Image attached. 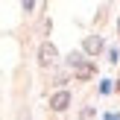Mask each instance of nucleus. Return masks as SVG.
<instances>
[{"mask_svg": "<svg viewBox=\"0 0 120 120\" xmlns=\"http://www.w3.org/2000/svg\"><path fill=\"white\" fill-rule=\"evenodd\" d=\"M59 53H56V44H50V41H44V44L38 47V62L44 64V68H50V64H56Z\"/></svg>", "mask_w": 120, "mask_h": 120, "instance_id": "f257e3e1", "label": "nucleus"}, {"mask_svg": "<svg viewBox=\"0 0 120 120\" xmlns=\"http://www.w3.org/2000/svg\"><path fill=\"white\" fill-rule=\"evenodd\" d=\"M82 50H85L88 56H100V53H103V38H100V35H91V38H85Z\"/></svg>", "mask_w": 120, "mask_h": 120, "instance_id": "f03ea898", "label": "nucleus"}, {"mask_svg": "<svg viewBox=\"0 0 120 120\" xmlns=\"http://www.w3.org/2000/svg\"><path fill=\"white\" fill-rule=\"evenodd\" d=\"M68 105H70V94H68V91L53 94V100H50V109H53V111H64Z\"/></svg>", "mask_w": 120, "mask_h": 120, "instance_id": "7ed1b4c3", "label": "nucleus"}, {"mask_svg": "<svg viewBox=\"0 0 120 120\" xmlns=\"http://www.w3.org/2000/svg\"><path fill=\"white\" fill-rule=\"evenodd\" d=\"M94 73V68H91V64H88V68H79V73H76V76H79V79H88V76H91Z\"/></svg>", "mask_w": 120, "mask_h": 120, "instance_id": "20e7f679", "label": "nucleus"}, {"mask_svg": "<svg viewBox=\"0 0 120 120\" xmlns=\"http://www.w3.org/2000/svg\"><path fill=\"white\" fill-rule=\"evenodd\" d=\"M32 6H35V0H23V9L26 12H32Z\"/></svg>", "mask_w": 120, "mask_h": 120, "instance_id": "39448f33", "label": "nucleus"}]
</instances>
